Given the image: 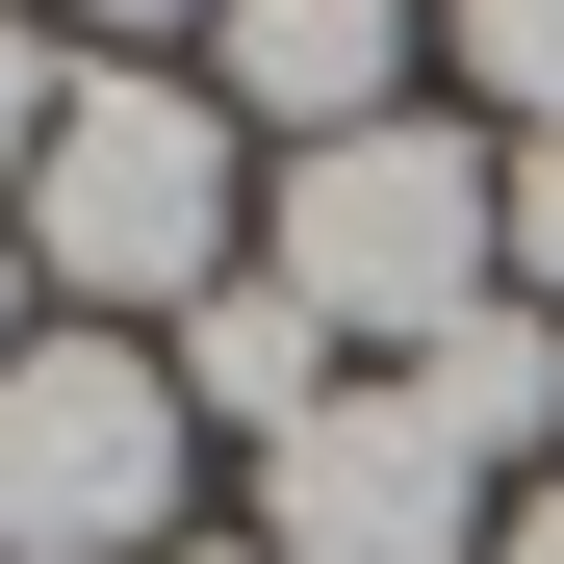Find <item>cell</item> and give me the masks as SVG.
I'll return each instance as SVG.
<instances>
[{"label":"cell","mask_w":564,"mask_h":564,"mask_svg":"<svg viewBox=\"0 0 564 564\" xmlns=\"http://www.w3.org/2000/svg\"><path fill=\"white\" fill-rule=\"evenodd\" d=\"M231 104L206 77H52V154H26V282H77V308H206L231 282Z\"/></svg>","instance_id":"1"},{"label":"cell","mask_w":564,"mask_h":564,"mask_svg":"<svg viewBox=\"0 0 564 564\" xmlns=\"http://www.w3.org/2000/svg\"><path fill=\"white\" fill-rule=\"evenodd\" d=\"M488 154L513 129H436V104H386V129H334V154H282V206H257V282L308 334H462L488 308Z\"/></svg>","instance_id":"2"},{"label":"cell","mask_w":564,"mask_h":564,"mask_svg":"<svg viewBox=\"0 0 564 564\" xmlns=\"http://www.w3.org/2000/svg\"><path fill=\"white\" fill-rule=\"evenodd\" d=\"M180 359L154 334H26L0 359V564H180Z\"/></svg>","instance_id":"3"},{"label":"cell","mask_w":564,"mask_h":564,"mask_svg":"<svg viewBox=\"0 0 564 564\" xmlns=\"http://www.w3.org/2000/svg\"><path fill=\"white\" fill-rule=\"evenodd\" d=\"M257 564H488V462H462L411 386H334L257 462Z\"/></svg>","instance_id":"4"},{"label":"cell","mask_w":564,"mask_h":564,"mask_svg":"<svg viewBox=\"0 0 564 564\" xmlns=\"http://www.w3.org/2000/svg\"><path fill=\"white\" fill-rule=\"evenodd\" d=\"M206 104H231L257 154L386 129V104H411V0H231V26H206Z\"/></svg>","instance_id":"5"},{"label":"cell","mask_w":564,"mask_h":564,"mask_svg":"<svg viewBox=\"0 0 564 564\" xmlns=\"http://www.w3.org/2000/svg\"><path fill=\"white\" fill-rule=\"evenodd\" d=\"M154 359H180V411H231L257 462H282V436H308V411H334V334H308V308H282V282H257V257H231V282H206V308H180Z\"/></svg>","instance_id":"6"},{"label":"cell","mask_w":564,"mask_h":564,"mask_svg":"<svg viewBox=\"0 0 564 564\" xmlns=\"http://www.w3.org/2000/svg\"><path fill=\"white\" fill-rule=\"evenodd\" d=\"M386 386H411L462 462H513V436H564V308H513V282H488V308H462V334H411Z\"/></svg>","instance_id":"7"},{"label":"cell","mask_w":564,"mask_h":564,"mask_svg":"<svg viewBox=\"0 0 564 564\" xmlns=\"http://www.w3.org/2000/svg\"><path fill=\"white\" fill-rule=\"evenodd\" d=\"M436 52H462V77H488V104H513V129H564V0H436Z\"/></svg>","instance_id":"8"},{"label":"cell","mask_w":564,"mask_h":564,"mask_svg":"<svg viewBox=\"0 0 564 564\" xmlns=\"http://www.w3.org/2000/svg\"><path fill=\"white\" fill-rule=\"evenodd\" d=\"M488 257H513V308H564V129L488 154Z\"/></svg>","instance_id":"9"},{"label":"cell","mask_w":564,"mask_h":564,"mask_svg":"<svg viewBox=\"0 0 564 564\" xmlns=\"http://www.w3.org/2000/svg\"><path fill=\"white\" fill-rule=\"evenodd\" d=\"M26 154H52V26L0 0V180H26Z\"/></svg>","instance_id":"10"},{"label":"cell","mask_w":564,"mask_h":564,"mask_svg":"<svg viewBox=\"0 0 564 564\" xmlns=\"http://www.w3.org/2000/svg\"><path fill=\"white\" fill-rule=\"evenodd\" d=\"M488 564H564V488H513V513H488Z\"/></svg>","instance_id":"11"},{"label":"cell","mask_w":564,"mask_h":564,"mask_svg":"<svg viewBox=\"0 0 564 564\" xmlns=\"http://www.w3.org/2000/svg\"><path fill=\"white\" fill-rule=\"evenodd\" d=\"M77 26H231V0H77Z\"/></svg>","instance_id":"12"},{"label":"cell","mask_w":564,"mask_h":564,"mask_svg":"<svg viewBox=\"0 0 564 564\" xmlns=\"http://www.w3.org/2000/svg\"><path fill=\"white\" fill-rule=\"evenodd\" d=\"M0 359H26V231H0Z\"/></svg>","instance_id":"13"},{"label":"cell","mask_w":564,"mask_h":564,"mask_svg":"<svg viewBox=\"0 0 564 564\" xmlns=\"http://www.w3.org/2000/svg\"><path fill=\"white\" fill-rule=\"evenodd\" d=\"M180 564H257V539H180Z\"/></svg>","instance_id":"14"}]
</instances>
